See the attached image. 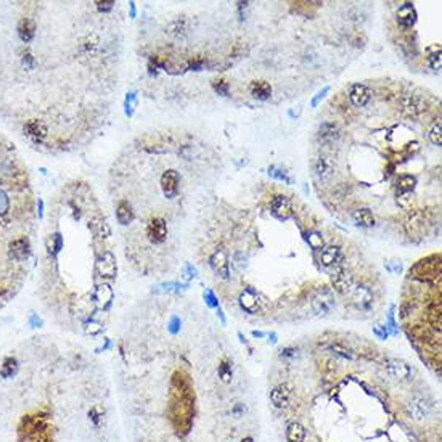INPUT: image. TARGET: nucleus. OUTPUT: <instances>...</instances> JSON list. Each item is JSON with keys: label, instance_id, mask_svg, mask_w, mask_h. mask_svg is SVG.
Returning a JSON list of instances; mask_svg holds the SVG:
<instances>
[{"label": "nucleus", "instance_id": "nucleus-23", "mask_svg": "<svg viewBox=\"0 0 442 442\" xmlns=\"http://www.w3.org/2000/svg\"><path fill=\"white\" fill-rule=\"evenodd\" d=\"M403 109L409 111L410 115H418V113H421L425 108V103H423V100L417 95H407L406 100H403Z\"/></svg>", "mask_w": 442, "mask_h": 442}, {"label": "nucleus", "instance_id": "nucleus-18", "mask_svg": "<svg viewBox=\"0 0 442 442\" xmlns=\"http://www.w3.org/2000/svg\"><path fill=\"white\" fill-rule=\"evenodd\" d=\"M343 256H341V249L338 246H326L320 251V262L325 267H333V266H340Z\"/></svg>", "mask_w": 442, "mask_h": 442}, {"label": "nucleus", "instance_id": "nucleus-42", "mask_svg": "<svg viewBox=\"0 0 442 442\" xmlns=\"http://www.w3.org/2000/svg\"><path fill=\"white\" fill-rule=\"evenodd\" d=\"M294 352H298L296 349H285V351H281V355L283 357H294L296 354Z\"/></svg>", "mask_w": 442, "mask_h": 442}, {"label": "nucleus", "instance_id": "nucleus-21", "mask_svg": "<svg viewBox=\"0 0 442 442\" xmlns=\"http://www.w3.org/2000/svg\"><path fill=\"white\" fill-rule=\"evenodd\" d=\"M249 89H251V95L257 100H267L272 95V87L266 81H254Z\"/></svg>", "mask_w": 442, "mask_h": 442}, {"label": "nucleus", "instance_id": "nucleus-22", "mask_svg": "<svg viewBox=\"0 0 442 442\" xmlns=\"http://www.w3.org/2000/svg\"><path fill=\"white\" fill-rule=\"evenodd\" d=\"M306 429L301 423H291L286 428V440L288 442H304Z\"/></svg>", "mask_w": 442, "mask_h": 442}, {"label": "nucleus", "instance_id": "nucleus-1", "mask_svg": "<svg viewBox=\"0 0 442 442\" xmlns=\"http://www.w3.org/2000/svg\"><path fill=\"white\" fill-rule=\"evenodd\" d=\"M21 442H50L47 423L41 417H29L23 420L20 429Z\"/></svg>", "mask_w": 442, "mask_h": 442}, {"label": "nucleus", "instance_id": "nucleus-32", "mask_svg": "<svg viewBox=\"0 0 442 442\" xmlns=\"http://www.w3.org/2000/svg\"><path fill=\"white\" fill-rule=\"evenodd\" d=\"M161 288L163 291H169V293H182L188 286L182 283H175V281H169V283H163Z\"/></svg>", "mask_w": 442, "mask_h": 442}, {"label": "nucleus", "instance_id": "nucleus-29", "mask_svg": "<svg viewBox=\"0 0 442 442\" xmlns=\"http://www.w3.org/2000/svg\"><path fill=\"white\" fill-rule=\"evenodd\" d=\"M219 378L224 381V383H230L232 381V376H233V372H232V365L229 360H222L220 365H219Z\"/></svg>", "mask_w": 442, "mask_h": 442}, {"label": "nucleus", "instance_id": "nucleus-8", "mask_svg": "<svg viewBox=\"0 0 442 442\" xmlns=\"http://www.w3.org/2000/svg\"><path fill=\"white\" fill-rule=\"evenodd\" d=\"M406 229L409 232V235H413V237H421L423 233L426 232V219H425V214L421 211H412L407 215V220H406Z\"/></svg>", "mask_w": 442, "mask_h": 442}, {"label": "nucleus", "instance_id": "nucleus-10", "mask_svg": "<svg viewBox=\"0 0 442 442\" xmlns=\"http://www.w3.org/2000/svg\"><path fill=\"white\" fill-rule=\"evenodd\" d=\"M270 400L277 409H288L291 402V388L288 384H280L270 391Z\"/></svg>", "mask_w": 442, "mask_h": 442}, {"label": "nucleus", "instance_id": "nucleus-19", "mask_svg": "<svg viewBox=\"0 0 442 442\" xmlns=\"http://www.w3.org/2000/svg\"><path fill=\"white\" fill-rule=\"evenodd\" d=\"M116 219L121 225H129L134 220V211L132 206L127 201H119L116 206Z\"/></svg>", "mask_w": 442, "mask_h": 442}, {"label": "nucleus", "instance_id": "nucleus-37", "mask_svg": "<svg viewBox=\"0 0 442 442\" xmlns=\"http://www.w3.org/2000/svg\"><path fill=\"white\" fill-rule=\"evenodd\" d=\"M193 277H196V269L192 267L190 264H187L185 269H183V278H185V280H190V278H193Z\"/></svg>", "mask_w": 442, "mask_h": 442}, {"label": "nucleus", "instance_id": "nucleus-31", "mask_svg": "<svg viewBox=\"0 0 442 442\" xmlns=\"http://www.w3.org/2000/svg\"><path fill=\"white\" fill-rule=\"evenodd\" d=\"M269 175L274 177V178H278V180H283V182L291 183V178L285 174V171H281V169H278L277 166H270L269 167Z\"/></svg>", "mask_w": 442, "mask_h": 442}, {"label": "nucleus", "instance_id": "nucleus-43", "mask_svg": "<svg viewBox=\"0 0 442 442\" xmlns=\"http://www.w3.org/2000/svg\"><path fill=\"white\" fill-rule=\"evenodd\" d=\"M89 415H92V420H93V421H95V423H98V415H97V412H95V409H92V410H90V413H89Z\"/></svg>", "mask_w": 442, "mask_h": 442}, {"label": "nucleus", "instance_id": "nucleus-20", "mask_svg": "<svg viewBox=\"0 0 442 442\" xmlns=\"http://www.w3.org/2000/svg\"><path fill=\"white\" fill-rule=\"evenodd\" d=\"M240 306H241L243 310H246V312L254 314L256 310H257V307H259L257 298L254 294V291H251V289L243 291V293L240 294Z\"/></svg>", "mask_w": 442, "mask_h": 442}, {"label": "nucleus", "instance_id": "nucleus-15", "mask_svg": "<svg viewBox=\"0 0 442 442\" xmlns=\"http://www.w3.org/2000/svg\"><path fill=\"white\" fill-rule=\"evenodd\" d=\"M98 274L101 277H115L116 275V259L111 252H103L101 257L97 262Z\"/></svg>", "mask_w": 442, "mask_h": 442}, {"label": "nucleus", "instance_id": "nucleus-33", "mask_svg": "<svg viewBox=\"0 0 442 442\" xmlns=\"http://www.w3.org/2000/svg\"><path fill=\"white\" fill-rule=\"evenodd\" d=\"M428 66L431 68V69H434V71H439L440 69V50H437V52H434V53H431L429 56H428Z\"/></svg>", "mask_w": 442, "mask_h": 442}, {"label": "nucleus", "instance_id": "nucleus-6", "mask_svg": "<svg viewBox=\"0 0 442 442\" xmlns=\"http://www.w3.org/2000/svg\"><path fill=\"white\" fill-rule=\"evenodd\" d=\"M146 237L148 240L155 243V244H159L166 241L167 238V224L164 219L161 217H153L152 220H150L146 224Z\"/></svg>", "mask_w": 442, "mask_h": 442}, {"label": "nucleus", "instance_id": "nucleus-26", "mask_svg": "<svg viewBox=\"0 0 442 442\" xmlns=\"http://www.w3.org/2000/svg\"><path fill=\"white\" fill-rule=\"evenodd\" d=\"M113 299V291L108 285H101L97 288L95 291V303L100 306V307H105L111 303Z\"/></svg>", "mask_w": 442, "mask_h": 442}, {"label": "nucleus", "instance_id": "nucleus-7", "mask_svg": "<svg viewBox=\"0 0 442 442\" xmlns=\"http://www.w3.org/2000/svg\"><path fill=\"white\" fill-rule=\"evenodd\" d=\"M270 211L275 215L278 220H286L289 219L291 212H293V206H291V200L285 195H278L272 200Z\"/></svg>", "mask_w": 442, "mask_h": 442}, {"label": "nucleus", "instance_id": "nucleus-39", "mask_svg": "<svg viewBox=\"0 0 442 442\" xmlns=\"http://www.w3.org/2000/svg\"><path fill=\"white\" fill-rule=\"evenodd\" d=\"M328 90H330V87H325L323 90H320V92L317 93V97L312 100V106H317V105H318V101H320V100H322V98L326 95V93H328Z\"/></svg>", "mask_w": 442, "mask_h": 442}, {"label": "nucleus", "instance_id": "nucleus-35", "mask_svg": "<svg viewBox=\"0 0 442 442\" xmlns=\"http://www.w3.org/2000/svg\"><path fill=\"white\" fill-rule=\"evenodd\" d=\"M204 299H206V303H208V306H211V307H217L219 306L217 299H215V296L211 293V291H204Z\"/></svg>", "mask_w": 442, "mask_h": 442}, {"label": "nucleus", "instance_id": "nucleus-25", "mask_svg": "<svg viewBox=\"0 0 442 442\" xmlns=\"http://www.w3.org/2000/svg\"><path fill=\"white\" fill-rule=\"evenodd\" d=\"M354 220L359 224V225H362V227H373L375 225V217H373V214H372V211L370 209H366V208H363V209H357L355 212H354Z\"/></svg>", "mask_w": 442, "mask_h": 442}, {"label": "nucleus", "instance_id": "nucleus-5", "mask_svg": "<svg viewBox=\"0 0 442 442\" xmlns=\"http://www.w3.org/2000/svg\"><path fill=\"white\" fill-rule=\"evenodd\" d=\"M333 286H335V291H338L340 294L343 296H347L352 291V288L355 286V280H354V275H351L349 272H347L346 269L343 267H338V270L335 272L333 275Z\"/></svg>", "mask_w": 442, "mask_h": 442}, {"label": "nucleus", "instance_id": "nucleus-16", "mask_svg": "<svg viewBox=\"0 0 442 442\" xmlns=\"http://www.w3.org/2000/svg\"><path fill=\"white\" fill-rule=\"evenodd\" d=\"M315 174L323 182L328 180V178H332L333 174H335V164H333L332 159L326 158V156L317 158V161H315Z\"/></svg>", "mask_w": 442, "mask_h": 442}, {"label": "nucleus", "instance_id": "nucleus-36", "mask_svg": "<svg viewBox=\"0 0 442 442\" xmlns=\"http://www.w3.org/2000/svg\"><path fill=\"white\" fill-rule=\"evenodd\" d=\"M333 351L338 352L340 355H343V357H346V359H354V355L351 354V351H346L344 347H341L340 344H335V346H333Z\"/></svg>", "mask_w": 442, "mask_h": 442}, {"label": "nucleus", "instance_id": "nucleus-9", "mask_svg": "<svg viewBox=\"0 0 442 442\" xmlns=\"http://www.w3.org/2000/svg\"><path fill=\"white\" fill-rule=\"evenodd\" d=\"M178 182H180V177H178V174L172 171V169H169V171H166L161 175V188L166 198L169 200L175 198L178 193Z\"/></svg>", "mask_w": 442, "mask_h": 442}, {"label": "nucleus", "instance_id": "nucleus-14", "mask_svg": "<svg viewBox=\"0 0 442 442\" xmlns=\"http://www.w3.org/2000/svg\"><path fill=\"white\" fill-rule=\"evenodd\" d=\"M349 98L352 101V105L357 106V108H362L365 106L366 103L370 101L372 98V93H370V89L363 86V84H354V86L351 87V92H349Z\"/></svg>", "mask_w": 442, "mask_h": 442}, {"label": "nucleus", "instance_id": "nucleus-17", "mask_svg": "<svg viewBox=\"0 0 442 442\" xmlns=\"http://www.w3.org/2000/svg\"><path fill=\"white\" fill-rule=\"evenodd\" d=\"M417 21V12L412 4H403L397 10V23L402 27H412Z\"/></svg>", "mask_w": 442, "mask_h": 442}, {"label": "nucleus", "instance_id": "nucleus-44", "mask_svg": "<svg viewBox=\"0 0 442 442\" xmlns=\"http://www.w3.org/2000/svg\"><path fill=\"white\" fill-rule=\"evenodd\" d=\"M269 338H270V340H269V343H270V344H275V343H277V335H275V333H272Z\"/></svg>", "mask_w": 442, "mask_h": 442}, {"label": "nucleus", "instance_id": "nucleus-46", "mask_svg": "<svg viewBox=\"0 0 442 442\" xmlns=\"http://www.w3.org/2000/svg\"><path fill=\"white\" fill-rule=\"evenodd\" d=\"M241 442H254V439H252V437H244Z\"/></svg>", "mask_w": 442, "mask_h": 442}, {"label": "nucleus", "instance_id": "nucleus-13", "mask_svg": "<svg viewBox=\"0 0 442 442\" xmlns=\"http://www.w3.org/2000/svg\"><path fill=\"white\" fill-rule=\"evenodd\" d=\"M317 137L322 143H335L341 137V129L338 127L335 122H323V124L318 127Z\"/></svg>", "mask_w": 442, "mask_h": 442}, {"label": "nucleus", "instance_id": "nucleus-12", "mask_svg": "<svg viewBox=\"0 0 442 442\" xmlns=\"http://www.w3.org/2000/svg\"><path fill=\"white\" fill-rule=\"evenodd\" d=\"M431 412V406L425 399H415L410 403H407V413L412 420L415 421H423Z\"/></svg>", "mask_w": 442, "mask_h": 442}, {"label": "nucleus", "instance_id": "nucleus-41", "mask_svg": "<svg viewBox=\"0 0 442 442\" xmlns=\"http://www.w3.org/2000/svg\"><path fill=\"white\" fill-rule=\"evenodd\" d=\"M178 325H180V320H178L177 317H172V320H171V328H169V330H171L172 333H177V332H178Z\"/></svg>", "mask_w": 442, "mask_h": 442}, {"label": "nucleus", "instance_id": "nucleus-40", "mask_svg": "<svg viewBox=\"0 0 442 442\" xmlns=\"http://www.w3.org/2000/svg\"><path fill=\"white\" fill-rule=\"evenodd\" d=\"M244 412H246V407H244L243 403H237V406L233 407V415L237 417V418H240Z\"/></svg>", "mask_w": 442, "mask_h": 442}, {"label": "nucleus", "instance_id": "nucleus-11", "mask_svg": "<svg viewBox=\"0 0 442 442\" xmlns=\"http://www.w3.org/2000/svg\"><path fill=\"white\" fill-rule=\"evenodd\" d=\"M209 262H211V267H212V270H214L215 274H217L220 278H225V280H227V278L230 277L229 259H227V254H225V252H224L222 249L215 251L214 254L211 256Z\"/></svg>", "mask_w": 442, "mask_h": 442}, {"label": "nucleus", "instance_id": "nucleus-27", "mask_svg": "<svg viewBox=\"0 0 442 442\" xmlns=\"http://www.w3.org/2000/svg\"><path fill=\"white\" fill-rule=\"evenodd\" d=\"M415 183H417L415 177H413V175H409V174L399 175V178H397V188H399L400 192H403V193L412 192V190H413V187H415Z\"/></svg>", "mask_w": 442, "mask_h": 442}, {"label": "nucleus", "instance_id": "nucleus-4", "mask_svg": "<svg viewBox=\"0 0 442 442\" xmlns=\"http://www.w3.org/2000/svg\"><path fill=\"white\" fill-rule=\"evenodd\" d=\"M384 372H386L389 378L396 380V381H406L412 375L410 365L400 359H389L386 363H384Z\"/></svg>", "mask_w": 442, "mask_h": 442}, {"label": "nucleus", "instance_id": "nucleus-3", "mask_svg": "<svg viewBox=\"0 0 442 442\" xmlns=\"http://www.w3.org/2000/svg\"><path fill=\"white\" fill-rule=\"evenodd\" d=\"M347 296L351 298V304L359 310H370L373 306V291L366 285L355 283V286Z\"/></svg>", "mask_w": 442, "mask_h": 442}, {"label": "nucleus", "instance_id": "nucleus-28", "mask_svg": "<svg viewBox=\"0 0 442 442\" xmlns=\"http://www.w3.org/2000/svg\"><path fill=\"white\" fill-rule=\"evenodd\" d=\"M307 243H309V246L315 251H322L325 248L323 237H322V233H318V232H310L307 235Z\"/></svg>", "mask_w": 442, "mask_h": 442}, {"label": "nucleus", "instance_id": "nucleus-24", "mask_svg": "<svg viewBox=\"0 0 442 442\" xmlns=\"http://www.w3.org/2000/svg\"><path fill=\"white\" fill-rule=\"evenodd\" d=\"M16 373H18V360L13 359V357H7L2 366H0V376L5 380H10Z\"/></svg>", "mask_w": 442, "mask_h": 442}, {"label": "nucleus", "instance_id": "nucleus-38", "mask_svg": "<svg viewBox=\"0 0 442 442\" xmlns=\"http://www.w3.org/2000/svg\"><path fill=\"white\" fill-rule=\"evenodd\" d=\"M373 330H375V333H376V335H378V336L381 338V340H386V338H388V335H389V333H388V328H386V326H383V330H381V325H376V326L373 328Z\"/></svg>", "mask_w": 442, "mask_h": 442}, {"label": "nucleus", "instance_id": "nucleus-45", "mask_svg": "<svg viewBox=\"0 0 442 442\" xmlns=\"http://www.w3.org/2000/svg\"><path fill=\"white\" fill-rule=\"evenodd\" d=\"M252 336H254V338H262V336H266V333H262V332H252Z\"/></svg>", "mask_w": 442, "mask_h": 442}, {"label": "nucleus", "instance_id": "nucleus-34", "mask_svg": "<svg viewBox=\"0 0 442 442\" xmlns=\"http://www.w3.org/2000/svg\"><path fill=\"white\" fill-rule=\"evenodd\" d=\"M214 89H215V92H219L220 95H227V93H229V84L224 82V81H217L214 84Z\"/></svg>", "mask_w": 442, "mask_h": 442}, {"label": "nucleus", "instance_id": "nucleus-2", "mask_svg": "<svg viewBox=\"0 0 442 442\" xmlns=\"http://www.w3.org/2000/svg\"><path fill=\"white\" fill-rule=\"evenodd\" d=\"M335 306H336L335 294H333V291L326 286L318 289L312 298V309L318 315H328L335 309Z\"/></svg>", "mask_w": 442, "mask_h": 442}, {"label": "nucleus", "instance_id": "nucleus-30", "mask_svg": "<svg viewBox=\"0 0 442 442\" xmlns=\"http://www.w3.org/2000/svg\"><path fill=\"white\" fill-rule=\"evenodd\" d=\"M440 132H442V129H440V121H437V122H434V126H432L431 132H429L431 142L434 143V145H437V146H440V143H442V135H440Z\"/></svg>", "mask_w": 442, "mask_h": 442}]
</instances>
